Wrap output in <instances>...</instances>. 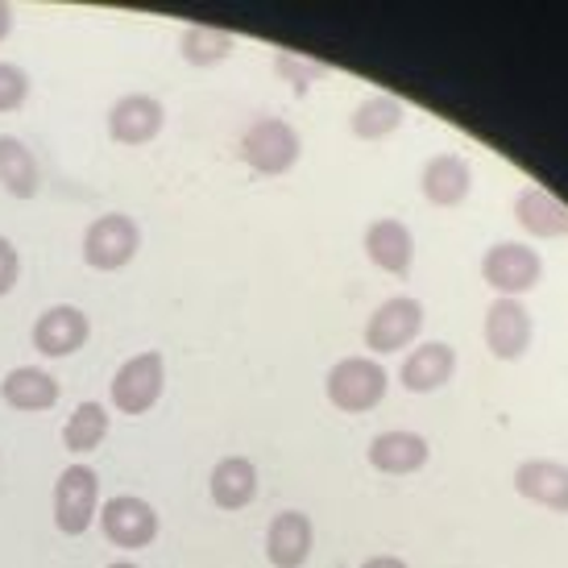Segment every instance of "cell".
<instances>
[{"label": "cell", "instance_id": "cell-27", "mask_svg": "<svg viewBox=\"0 0 568 568\" xmlns=\"http://www.w3.org/2000/svg\"><path fill=\"white\" fill-rule=\"evenodd\" d=\"M21 278V257H17V245L9 237H0V300L9 295Z\"/></svg>", "mask_w": 568, "mask_h": 568}, {"label": "cell", "instance_id": "cell-8", "mask_svg": "<svg viewBox=\"0 0 568 568\" xmlns=\"http://www.w3.org/2000/svg\"><path fill=\"white\" fill-rule=\"evenodd\" d=\"M481 332H486V348L498 362H519L523 353L531 348V341H536V320H531V312H527L523 300L498 295V300L486 307Z\"/></svg>", "mask_w": 568, "mask_h": 568}, {"label": "cell", "instance_id": "cell-26", "mask_svg": "<svg viewBox=\"0 0 568 568\" xmlns=\"http://www.w3.org/2000/svg\"><path fill=\"white\" fill-rule=\"evenodd\" d=\"M33 83L26 75V67L17 63H0V112H17L26 100H30Z\"/></svg>", "mask_w": 568, "mask_h": 568}, {"label": "cell", "instance_id": "cell-17", "mask_svg": "<svg viewBox=\"0 0 568 568\" xmlns=\"http://www.w3.org/2000/svg\"><path fill=\"white\" fill-rule=\"evenodd\" d=\"M515 489L527 503L548 506V510H565L568 515V465L548 457L523 460L515 469Z\"/></svg>", "mask_w": 568, "mask_h": 568}, {"label": "cell", "instance_id": "cell-22", "mask_svg": "<svg viewBox=\"0 0 568 568\" xmlns=\"http://www.w3.org/2000/svg\"><path fill=\"white\" fill-rule=\"evenodd\" d=\"M407 121V109L398 104L395 95H365L362 104L353 109L348 116V129H353V138H362V142H382V138H390L398 125Z\"/></svg>", "mask_w": 568, "mask_h": 568}, {"label": "cell", "instance_id": "cell-19", "mask_svg": "<svg viewBox=\"0 0 568 568\" xmlns=\"http://www.w3.org/2000/svg\"><path fill=\"white\" fill-rule=\"evenodd\" d=\"M207 494L221 510H245L257 498V465L250 457H224L207 477Z\"/></svg>", "mask_w": 568, "mask_h": 568}, {"label": "cell", "instance_id": "cell-28", "mask_svg": "<svg viewBox=\"0 0 568 568\" xmlns=\"http://www.w3.org/2000/svg\"><path fill=\"white\" fill-rule=\"evenodd\" d=\"M362 568H407V565H403L398 556H369Z\"/></svg>", "mask_w": 568, "mask_h": 568}, {"label": "cell", "instance_id": "cell-7", "mask_svg": "<svg viewBox=\"0 0 568 568\" xmlns=\"http://www.w3.org/2000/svg\"><path fill=\"white\" fill-rule=\"evenodd\" d=\"M100 503V477L92 465H67L54 481V527L63 536H83L95 519Z\"/></svg>", "mask_w": 568, "mask_h": 568}, {"label": "cell", "instance_id": "cell-29", "mask_svg": "<svg viewBox=\"0 0 568 568\" xmlns=\"http://www.w3.org/2000/svg\"><path fill=\"white\" fill-rule=\"evenodd\" d=\"M9 33H13V9H9V4H0V42H4Z\"/></svg>", "mask_w": 568, "mask_h": 568}, {"label": "cell", "instance_id": "cell-2", "mask_svg": "<svg viewBox=\"0 0 568 568\" xmlns=\"http://www.w3.org/2000/svg\"><path fill=\"white\" fill-rule=\"evenodd\" d=\"M142 250V224L125 216V212H104L83 229V262L92 270H112L129 266Z\"/></svg>", "mask_w": 568, "mask_h": 568}, {"label": "cell", "instance_id": "cell-24", "mask_svg": "<svg viewBox=\"0 0 568 568\" xmlns=\"http://www.w3.org/2000/svg\"><path fill=\"white\" fill-rule=\"evenodd\" d=\"M104 436H109V410L100 403H80L63 427V444L71 453H92L104 444Z\"/></svg>", "mask_w": 568, "mask_h": 568}, {"label": "cell", "instance_id": "cell-4", "mask_svg": "<svg viewBox=\"0 0 568 568\" xmlns=\"http://www.w3.org/2000/svg\"><path fill=\"white\" fill-rule=\"evenodd\" d=\"M481 278L489 291L519 300L523 291H531L544 278V257L527 241H498L481 253Z\"/></svg>", "mask_w": 568, "mask_h": 568}, {"label": "cell", "instance_id": "cell-6", "mask_svg": "<svg viewBox=\"0 0 568 568\" xmlns=\"http://www.w3.org/2000/svg\"><path fill=\"white\" fill-rule=\"evenodd\" d=\"M100 531L112 548H125V552H138V548H150L159 539V510L145 503V498H133V494H116L100 506Z\"/></svg>", "mask_w": 568, "mask_h": 568}, {"label": "cell", "instance_id": "cell-23", "mask_svg": "<svg viewBox=\"0 0 568 568\" xmlns=\"http://www.w3.org/2000/svg\"><path fill=\"white\" fill-rule=\"evenodd\" d=\"M233 33L229 30H216V26H187V30L179 33V54L187 59L191 67H221L229 54H233Z\"/></svg>", "mask_w": 568, "mask_h": 568}, {"label": "cell", "instance_id": "cell-16", "mask_svg": "<svg viewBox=\"0 0 568 568\" xmlns=\"http://www.w3.org/2000/svg\"><path fill=\"white\" fill-rule=\"evenodd\" d=\"M312 544H316V531H312V519L303 510H278L274 523L266 531V556L274 568H300L307 565L312 556Z\"/></svg>", "mask_w": 568, "mask_h": 568}, {"label": "cell", "instance_id": "cell-5", "mask_svg": "<svg viewBox=\"0 0 568 568\" xmlns=\"http://www.w3.org/2000/svg\"><path fill=\"white\" fill-rule=\"evenodd\" d=\"M162 386H166V362H162V353L150 348V353L129 357V362L112 374L109 398H112V407L125 410V415H145V410L162 398Z\"/></svg>", "mask_w": 568, "mask_h": 568}, {"label": "cell", "instance_id": "cell-30", "mask_svg": "<svg viewBox=\"0 0 568 568\" xmlns=\"http://www.w3.org/2000/svg\"><path fill=\"white\" fill-rule=\"evenodd\" d=\"M109 568H138L133 560H116V565H109Z\"/></svg>", "mask_w": 568, "mask_h": 568}, {"label": "cell", "instance_id": "cell-15", "mask_svg": "<svg viewBox=\"0 0 568 568\" xmlns=\"http://www.w3.org/2000/svg\"><path fill=\"white\" fill-rule=\"evenodd\" d=\"M365 253H369V262L386 274H398V278H407L410 266H415V237H410V229L395 216H382L365 229Z\"/></svg>", "mask_w": 568, "mask_h": 568}, {"label": "cell", "instance_id": "cell-10", "mask_svg": "<svg viewBox=\"0 0 568 568\" xmlns=\"http://www.w3.org/2000/svg\"><path fill=\"white\" fill-rule=\"evenodd\" d=\"M166 125V109L159 95L150 92H129L109 109V138L116 145H145L154 142Z\"/></svg>", "mask_w": 568, "mask_h": 568}, {"label": "cell", "instance_id": "cell-13", "mask_svg": "<svg viewBox=\"0 0 568 568\" xmlns=\"http://www.w3.org/2000/svg\"><path fill=\"white\" fill-rule=\"evenodd\" d=\"M419 191H424L427 204L457 207L474 191V171L460 154H432L424 162V171H419Z\"/></svg>", "mask_w": 568, "mask_h": 568}, {"label": "cell", "instance_id": "cell-11", "mask_svg": "<svg viewBox=\"0 0 568 568\" xmlns=\"http://www.w3.org/2000/svg\"><path fill=\"white\" fill-rule=\"evenodd\" d=\"M88 336H92V324L71 303H54L33 320V348L42 357H71L88 345Z\"/></svg>", "mask_w": 568, "mask_h": 568}, {"label": "cell", "instance_id": "cell-9", "mask_svg": "<svg viewBox=\"0 0 568 568\" xmlns=\"http://www.w3.org/2000/svg\"><path fill=\"white\" fill-rule=\"evenodd\" d=\"M424 328V303L410 295H395V300L378 303L369 320H365V348L369 353H398L407 348Z\"/></svg>", "mask_w": 568, "mask_h": 568}, {"label": "cell", "instance_id": "cell-20", "mask_svg": "<svg viewBox=\"0 0 568 568\" xmlns=\"http://www.w3.org/2000/svg\"><path fill=\"white\" fill-rule=\"evenodd\" d=\"M0 398L13 410H50L59 403V382L38 365H17L0 382Z\"/></svg>", "mask_w": 568, "mask_h": 568}, {"label": "cell", "instance_id": "cell-3", "mask_svg": "<svg viewBox=\"0 0 568 568\" xmlns=\"http://www.w3.org/2000/svg\"><path fill=\"white\" fill-rule=\"evenodd\" d=\"M241 159L257 174H286L303 159V142L295 125H286L283 116H257L241 133Z\"/></svg>", "mask_w": 568, "mask_h": 568}, {"label": "cell", "instance_id": "cell-12", "mask_svg": "<svg viewBox=\"0 0 568 568\" xmlns=\"http://www.w3.org/2000/svg\"><path fill=\"white\" fill-rule=\"evenodd\" d=\"M427 457H432V444L419 436V432H407V427H395V432H378L369 448H365V460L378 469V474L390 477H407L415 469H424Z\"/></svg>", "mask_w": 568, "mask_h": 568}, {"label": "cell", "instance_id": "cell-25", "mask_svg": "<svg viewBox=\"0 0 568 568\" xmlns=\"http://www.w3.org/2000/svg\"><path fill=\"white\" fill-rule=\"evenodd\" d=\"M274 71H278L286 83H295L300 95L307 92V83H316L328 75V67L312 63V59H303V54H291V50H278V54H274Z\"/></svg>", "mask_w": 568, "mask_h": 568}, {"label": "cell", "instance_id": "cell-14", "mask_svg": "<svg viewBox=\"0 0 568 568\" xmlns=\"http://www.w3.org/2000/svg\"><path fill=\"white\" fill-rule=\"evenodd\" d=\"M453 374H457V348L444 345V341H427V345H419L403 362L398 382H403V390H410V395H432V390L448 386Z\"/></svg>", "mask_w": 568, "mask_h": 568}, {"label": "cell", "instance_id": "cell-18", "mask_svg": "<svg viewBox=\"0 0 568 568\" xmlns=\"http://www.w3.org/2000/svg\"><path fill=\"white\" fill-rule=\"evenodd\" d=\"M515 221L531 237H568V207L536 183H527L515 195Z\"/></svg>", "mask_w": 568, "mask_h": 568}, {"label": "cell", "instance_id": "cell-21", "mask_svg": "<svg viewBox=\"0 0 568 568\" xmlns=\"http://www.w3.org/2000/svg\"><path fill=\"white\" fill-rule=\"evenodd\" d=\"M0 187L13 200H33L42 187V171H38L33 150L21 138H9V133L0 138Z\"/></svg>", "mask_w": 568, "mask_h": 568}, {"label": "cell", "instance_id": "cell-1", "mask_svg": "<svg viewBox=\"0 0 568 568\" xmlns=\"http://www.w3.org/2000/svg\"><path fill=\"white\" fill-rule=\"evenodd\" d=\"M324 390H328V403L345 415H365L374 410L390 390V374L386 365L374 362V357H341V362L328 369L324 378Z\"/></svg>", "mask_w": 568, "mask_h": 568}]
</instances>
